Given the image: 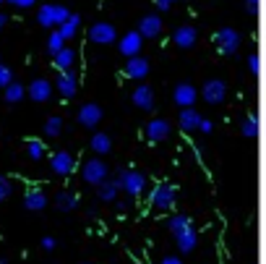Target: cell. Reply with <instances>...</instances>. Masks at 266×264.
<instances>
[{
  "label": "cell",
  "instance_id": "obj_41",
  "mask_svg": "<svg viewBox=\"0 0 266 264\" xmlns=\"http://www.w3.org/2000/svg\"><path fill=\"white\" fill-rule=\"evenodd\" d=\"M245 6H248L250 13H256V11H258V0H245Z\"/></svg>",
  "mask_w": 266,
  "mask_h": 264
},
{
  "label": "cell",
  "instance_id": "obj_22",
  "mask_svg": "<svg viewBox=\"0 0 266 264\" xmlns=\"http://www.w3.org/2000/svg\"><path fill=\"white\" fill-rule=\"evenodd\" d=\"M73 63H76V50H71V48H63L60 53L52 55V66L58 71H71Z\"/></svg>",
  "mask_w": 266,
  "mask_h": 264
},
{
  "label": "cell",
  "instance_id": "obj_12",
  "mask_svg": "<svg viewBox=\"0 0 266 264\" xmlns=\"http://www.w3.org/2000/svg\"><path fill=\"white\" fill-rule=\"evenodd\" d=\"M58 92H60V97H76V92H78V73L71 68V71H60L58 76Z\"/></svg>",
  "mask_w": 266,
  "mask_h": 264
},
{
  "label": "cell",
  "instance_id": "obj_34",
  "mask_svg": "<svg viewBox=\"0 0 266 264\" xmlns=\"http://www.w3.org/2000/svg\"><path fill=\"white\" fill-rule=\"evenodd\" d=\"M11 81H13V71L6 63H0V89H6Z\"/></svg>",
  "mask_w": 266,
  "mask_h": 264
},
{
  "label": "cell",
  "instance_id": "obj_10",
  "mask_svg": "<svg viewBox=\"0 0 266 264\" xmlns=\"http://www.w3.org/2000/svg\"><path fill=\"white\" fill-rule=\"evenodd\" d=\"M131 100H133V105H136V107H141L144 113H151L154 107H156L154 89H151V86H146V84L136 86V89H133V95H131Z\"/></svg>",
  "mask_w": 266,
  "mask_h": 264
},
{
  "label": "cell",
  "instance_id": "obj_15",
  "mask_svg": "<svg viewBox=\"0 0 266 264\" xmlns=\"http://www.w3.org/2000/svg\"><path fill=\"white\" fill-rule=\"evenodd\" d=\"M175 238V243H178V248L183 254H191V251H196V246H198V233H196V228L193 225H188V228H183L178 236H172Z\"/></svg>",
  "mask_w": 266,
  "mask_h": 264
},
{
  "label": "cell",
  "instance_id": "obj_31",
  "mask_svg": "<svg viewBox=\"0 0 266 264\" xmlns=\"http://www.w3.org/2000/svg\"><path fill=\"white\" fill-rule=\"evenodd\" d=\"M191 225V220H188L185 214H172L170 220H167V230L172 233V236H178V233L183 230V228H188Z\"/></svg>",
  "mask_w": 266,
  "mask_h": 264
},
{
  "label": "cell",
  "instance_id": "obj_18",
  "mask_svg": "<svg viewBox=\"0 0 266 264\" xmlns=\"http://www.w3.org/2000/svg\"><path fill=\"white\" fill-rule=\"evenodd\" d=\"M138 32H141V37H144V39H154V37H159V34H162V19L156 16V13H149V16L141 19Z\"/></svg>",
  "mask_w": 266,
  "mask_h": 264
},
{
  "label": "cell",
  "instance_id": "obj_7",
  "mask_svg": "<svg viewBox=\"0 0 266 264\" xmlns=\"http://www.w3.org/2000/svg\"><path fill=\"white\" fill-rule=\"evenodd\" d=\"M203 102H209V105H219V102H225L227 97V84L222 79H209L206 84H203Z\"/></svg>",
  "mask_w": 266,
  "mask_h": 264
},
{
  "label": "cell",
  "instance_id": "obj_27",
  "mask_svg": "<svg viewBox=\"0 0 266 264\" xmlns=\"http://www.w3.org/2000/svg\"><path fill=\"white\" fill-rule=\"evenodd\" d=\"M78 26H81V16H78V13H71V16L58 26V32L66 37V39H73L78 34Z\"/></svg>",
  "mask_w": 266,
  "mask_h": 264
},
{
  "label": "cell",
  "instance_id": "obj_39",
  "mask_svg": "<svg viewBox=\"0 0 266 264\" xmlns=\"http://www.w3.org/2000/svg\"><path fill=\"white\" fill-rule=\"evenodd\" d=\"M162 264H183V259H180L178 254H167V256L162 259Z\"/></svg>",
  "mask_w": 266,
  "mask_h": 264
},
{
  "label": "cell",
  "instance_id": "obj_16",
  "mask_svg": "<svg viewBox=\"0 0 266 264\" xmlns=\"http://www.w3.org/2000/svg\"><path fill=\"white\" fill-rule=\"evenodd\" d=\"M141 45H144V37H141V32L123 34V37H120V55H125V58L141 55Z\"/></svg>",
  "mask_w": 266,
  "mask_h": 264
},
{
  "label": "cell",
  "instance_id": "obj_42",
  "mask_svg": "<svg viewBox=\"0 0 266 264\" xmlns=\"http://www.w3.org/2000/svg\"><path fill=\"white\" fill-rule=\"evenodd\" d=\"M128 207H131V204H128V201H118V209H120V212H125V209H128Z\"/></svg>",
  "mask_w": 266,
  "mask_h": 264
},
{
  "label": "cell",
  "instance_id": "obj_30",
  "mask_svg": "<svg viewBox=\"0 0 266 264\" xmlns=\"http://www.w3.org/2000/svg\"><path fill=\"white\" fill-rule=\"evenodd\" d=\"M60 131H63V118L50 115V118L44 120V136H47V139H58Z\"/></svg>",
  "mask_w": 266,
  "mask_h": 264
},
{
  "label": "cell",
  "instance_id": "obj_43",
  "mask_svg": "<svg viewBox=\"0 0 266 264\" xmlns=\"http://www.w3.org/2000/svg\"><path fill=\"white\" fill-rule=\"evenodd\" d=\"M8 24V16H6V13H0V29H3Z\"/></svg>",
  "mask_w": 266,
  "mask_h": 264
},
{
  "label": "cell",
  "instance_id": "obj_1",
  "mask_svg": "<svg viewBox=\"0 0 266 264\" xmlns=\"http://www.w3.org/2000/svg\"><path fill=\"white\" fill-rule=\"evenodd\" d=\"M118 183H120V191H125L133 199L146 191V175L141 170H131V167L118 170Z\"/></svg>",
  "mask_w": 266,
  "mask_h": 264
},
{
  "label": "cell",
  "instance_id": "obj_14",
  "mask_svg": "<svg viewBox=\"0 0 266 264\" xmlns=\"http://www.w3.org/2000/svg\"><path fill=\"white\" fill-rule=\"evenodd\" d=\"M170 123L165 120V118H151L149 123H146V139L149 142H165V139H170Z\"/></svg>",
  "mask_w": 266,
  "mask_h": 264
},
{
  "label": "cell",
  "instance_id": "obj_26",
  "mask_svg": "<svg viewBox=\"0 0 266 264\" xmlns=\"http://www.w3.org/2000/svg\"><path fill=\"white\" fill-rule=\"evenodd\" d=\"M89 147H91L94 154H107V152H113V139L99 131V134H94V136H91Z\"/></svg>",
  "mask_w": 266,
  "mask_h": 264
},
{
  "label": "cell",
  "instance_id": "obj_20",
  "mask_svg": "<svg viewBox=\"0 0 266 264\" xmlns=\"http://www.w3.org/2000/svg\"><path fill=\"white\" fill-rule=\"evenodd\" d=\"M24 207H26L29 212H42V209L47 207V194H44L42 189H29V191L24 194Z\"/></svg>",
  "mask_w": 266,
  "mask_h": 264
},
{
  "label": "cell",
  "instance_id": "obj_9",
  "mask_svg": "<svg viewBox=\"0 0 266 264\" xmlns=\"http://www.w3.org/2000/svg\"><path fill=\"white\" fill-rule=\"evenodd\" d=\"M172 100H175V105H180V107H193L196 100H198V92H196L193 84L180 81V84H175V89H172Z\"/></svg>",
  "mask_w": 266,
  "mask_h": 264
},
{
  "label": "cell",
  "instance_id": "obj_4",
  "mask_svg": "<svg viewBox=\"0 0 266 264\" xmlns=\"http://www.w3.org/2000/svg\"><path fill=\"white\" fill-rule=\"evenodd\" d=\"M151 207L156 212H170L172 207H175V189H172L170 183H159L151 191Z\"/></svg>",
  "mask_w": 266,
  "mask_h": 264
},
{
  "label": "cell",
  "instance_id": "obj_35",
  "mask_svg": "<svg viewBox=\"0 0 266 264\" xmlns=\"http://www.w3.org/2000/svg\"><path fill=\"white\" fill-rule=\"evenodd\" d=\"M8 6H13V8H31L37 3V0H6Z\"/></svg>",
  "mask_w": 266,
  "mask_h": 264
},
{
  "label": "cell",
  "instance_id": "obj_24",
  "mask_svg": "<svg viewBox=\"0 0 266 264\" xmlns=\"http://www.w3.org/2000/svg\"><path fill=\"white\" fill-rule=\"evenodd\" d=\"M55 207H58L60 212H73V209H78V194H73V191H58Z\"/></svg>",
  "mask_w": 266,
  "mask_h": 264
},
{
  "label": "cell",
  "instance_id": "obj_32",
  "mask_svg": "<svg viewBox=\"0 0 266 264\" xmlns=\"http://www.w3.org/2000/svg\"><path fill=\"white\" fill-rule=\"evenodd\" d=\"M63 48H66V37H63L60 32H52L50 37H47V53H50V55L60 53Z\"/></svg>",
  "mask_w": 266,
  "mask_h": 264
},
{
  "label": "cell",
  "instance_id": "obj_5",
  "mask_svg": "<svg viewBox=\"0 0 266 264\" xmlns=\"http://www.w3.org/2000/svg\"><path fill=\"white\" fill-rule=\"evenodd\" d=\"M107 165L99 160V157H94V160H86L84 162V167H81V175H84V181L89 183V186H99L102 181H107Z\"/></svg>",
  "mask_w": 266,
  "mask_h": 264
},
{
  "label": "cell",
  "instance_id": "obj_28",
  "mask_svg": "<svg viewBox=\"0 0 266 264\" xmlns=\"http://www.w3.org/2000/svg\"><path fill=\"white\" fill-rule=\"evenodd\" d=\"M44 154H47V149H44V144L39 142V139H26V157L29 160L39 162V160H44Z\"/></svg>",
  "mask_w": 266,
  "mask_h": 264
},
{
  "label": "cell",
  "instance_id": "obj_23",
  "mask_svg": "<svg viewBox=\"0 0 266 264\" xmlns=\"http://www.w3.org/2000/svg\"><path fill=\"white\" fill-rule=\"evenodd\" d=\"M118 194H120V183H118V178L115 181H102L99 186H97V196H99V201H115L118 199Z\"/></svg>",
  "mask_w": 266,
  "mask_h": 264
},
{
  "label": "cell",
  "instance_id": "obj_45",
  "mask_svg": "<svg viewBox=\"0 0 266 264\" xmlns=\"http://www.w3.org/2000/svg\"><path fill=\"white\" fill-rule=\"evenodd\" d=\"M133 264H141V261H133Z\"/></svg>",
  "mask_w": 266,
  "mask_h": 264
},
{
  "label": "cell",
  "instance_id": "obj_29",
  "mask_svg": "<svg viewBox=\"0 0 266 264\" xmlns=\"http://www.w3.org/2000/svg\"><path fill=\"white\" fill-rule=\"evenodd\" d=\"M240 134L245 136V139H256L258 136V118L250 113V115H245L243 120H240Z\"/></svg>",
  "mask_w": 266,
  "mask_h": 264
},
{
  "label": "cell",
  "instance_id": "obj_8",
  "mask_svg": "<svg viewBox=\"0 0 266 264\" xmlns=\"http://www.w3.org/2000/svg\"><path fill=\"white\" fill-rule=\"evenodd\" d=\"M89 39H91V42H97V45H113V42L118 39V32H115V26H113V24L99 21V24H91V29H89Z\"/></svg>",
  "mask_w": 266,
  "mask_h": 264
},
{
  "label": "cell",
  "instance_id": "obj_21",
  "mask_svg": "<svg viewBox=\"0 0 266 264\" xmlns=\"http://www.w3.org/2000/svg\"><path fill=\"white\" fill-rule=\"evenodd\" d=\"M201 126V113L193 110V107H183V113H180V128L185 134H191V131H198Z\"/></svg>",
  "mask_w": 266,
  "mask_h": 264
},
{
  "label": "cell",
  "instance_id": "obj_11",
  "mask_svg": "<svg viewBox=\"0 0 266 264\" xmlns=\"http://www.w3.org/2000/svg\"><path fill=\"white\" fill-rule=\"evenodd\" d=\"M102 107L99 105H94V102H86L81 105V110H78V123H81L84 128H97L99 126V120H102Z\"/></svg>",
  "mask_w": 266,
  "mask_h": 264
},
{
  "label": "cell",
  "instance_id": "obj_46",
  "mask_svg": "<svg viewBox=\"0 0 266 264\" xmlns=\"http://www.w3.org/2000/svg\"><path fill=\"white\" fill-rule=\"evenodd\" d=\"M0 3H6V0H0Z\"/></svg>",
  "mask_w": 266,
  "mask_h": 264
},
{
  "label": "cell",
  "instance_id": "obj_37",
  "mask_svg": "<svg viewBox=\"0 0 266 264\" xmlns=\"http://www.w3.org/2000/svg\"><path fill=\"white\" fill-rule=\"evenodd\" d=\"M248 68L253 71V73L261 71V60H258V55H250V58H248Z\"/></svg>",
  "mask_w": 266,
  "mask_h": 264
},
{
  "label": "cell",
  "instance_id": "obj_13",
  "mask_svg": "<svg viewBox=\"0 0 266 264\" xmlns=\"http://www.w3.org/2000/svg\"><path fill=\"white\" fill-rule=\"evenodd\" d=\"M125 76L133 79V81H144L149 76V60H144L141 55L128 58V63H125Z\"/></svg>",
  "mask_w": 266,
  "mask_h": 264
},
{
  "label": "cell",
  "instance_id": "obj_40",
  "mask_svg": "<svg viewBox=\"0 0 266 264\" xmlns=\"http://www.w3.org/2000/svg\"><path fill=\"white\" fill-rule=\"evenodd\" d=\"M172 3H175V0H156V8H159V11H167Z\"/></svg>",
  "mask_w": 266,
  "mask_h": 264
},
{
  "label": "cell",
  "instance_id": "obj_3",
  "mask_svg": "<svg viewBox=\"0 0 266 264\" xmlns=\"http://www.w3.org/2000/svg\"><path fill=\"white\" fill-rule=\"evenodd\" d=\"M214 45H217V50L222 53V55H235L240 48V34L235 32V29H219V32L214 34Z\"/></svg>",
  "mask_w": 266,
  "mask_h": 264
},
{
  "label": "cell",
  "instance_id": "obj_17",
  "mask_svg": "<svg viewBox=\"0 0 266 264\" xmlns=\"http://www.w3.org/2000/svg\"><path fill=\"white\" fill-rule=\"evenodd\" d=\"M26 95H29V100H34V102H47L52 97V84L47 79H34L26 86Z\"/></svg>",
  "mask_w": 266,
  "mask_h": 264
},
{
  "label": "cell",
  "instance_id": "obj_33",
  "mask_svg": "<svg viewBox=\"0 0 266 264\" xmlns=\"http://www.w3.org/2000/svg\"><path fill=\"white\" fill-rule=\"evenodd\" d=\"M11 194H13V181L8 175H0V201L11 199Z\"/></svg>",
  "mask_w": 266,
  "mask_h": 264
},
{
  "label": "cell",
  "instance_id": "obj_25",
  "mask_svg": "<svg viewBox=\"0 0 266 264\" xmlns=\"http://www.w3.org/2000/svg\"><path fill=\"white\" fill-rule=\"evenodd\" d=\"M24 97H26V86L19 84V81H11V84L3 89V100H6L8 105H19Z\"/></svg>",
  "mask_w": 266,
  "mask_h": 264
},
{
  "label": "cell",
  "instance_id": "obj_44",
  "mask_svg": "<svg viewBox=\"0 0 266 264\" xmlns=\"http://www.w3.org/2000/svg\"><path fill=\"white\" fill-rule=\"evenodd\" d=\"M0 264H11V261H8L6 256H0Z\"/></svg>",
  "mask_w": 266,
  "mask_h": 264
},
{
  "label": "cell",
  "instance_id": "obj_6",
  "mask_svg": "<svg viewBox=\"0 0 266 264\" xmlns=\"http://www.w3.org/2000/svg\"><path fill=\"white\" fill-rule=\"evenodd\" d=\"M50 170L55 175H71L73 170H76V160H73V154L71 152H66V149H60V152H55L52 157H50Z\"/></svg>",
  "mask_w": 266,
  "mask_h": 264
},
{
  "label": "cell",
  "instance_id": "obj_36",
  "mask_svg": "<svg viewBox=\"0 0 266 264\" xmlns=\"http://www.w3.org/2000/svg\"><path fill=\"white\" fill-rule=\"evenodd\" d=\"M42 248H44V251H55V248H58V241H55L52 236H44V238H42Z\"/></svg>",
  "mask_w": 266,
  "mask_h": 264
},
{
  "label": "cell",
  "instance_id": "obj_19",
  "mask_svg": "<svg viewBox=\"0 0 266 264\" xmlns=\"http://www.w3.org/2000/svg\"><path fill=\"white\" fill-rule=\"evenodd\" d=\"M172 42H175L178 48H183V50H191L193 45L198 42V32L193 26H178L175 34H172Z\"/></svg>",
  "mask_w": 266,
  "mask_h": 264
},
{
  "label": "cell",
  "instance_id": "obj_2",
  "mask_svg": "<svg viewBox=\"0 0 266 264\" xmlns=\"http://www.w3.org/2000/svg\"><path fill=\"white\" fill-rule=\"evenodd\" d=\"M71 16V11L66 6H58V3H44L39 11H37V24L44 26V29H55L60 26L63 21H66Z\"/></svg>",
  "mask_w": 266,
  "mask_h": 264
},
{
  "label": "cell",
  "instance_id": "obj_38",
  "mask_svg": "<svg viewBox=\"0 0 266 264\" xmlns=\"http://www.w3.org/2000/svg\"><path fill=\"white\" fill-rule=\"evenodd\" d=\"M198 131H201V134H211V131H214V123H211V120H206V118H201Z\"/></svg>",
  "mask_w": 266,
  "mask_h": 264
}]
</instances>
